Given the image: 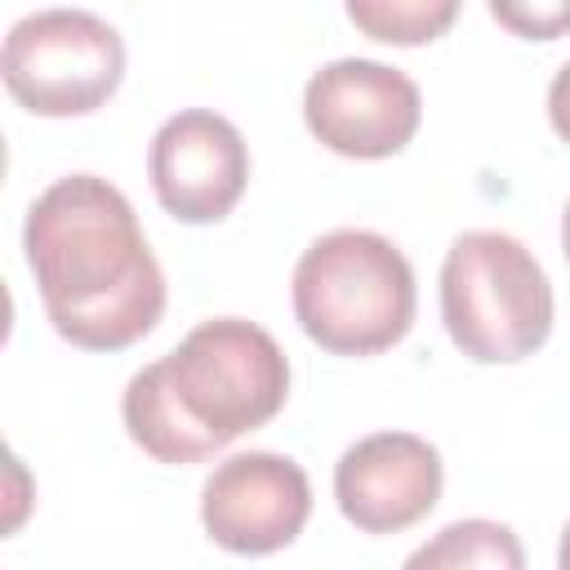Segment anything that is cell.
<instances>
[{"label":"cell","instance_id":"cell-1","mask_svg":"<svg viewBox=\"0 0 570 570\" xmlns=\"http://www.w3.org/2000/svg\"><path fill=\"white\" fill-rule=\"evenodd\" d=\"M27 267L53 330L85 352H120L156 330L165 272L138 214L98 174H67L36 196L22 227Z\"/></svg>","mask_w":570,"mask_h":570},{"label":"cell","instance_id":"cell-2","mask_svg":"<svg viewBox=\"0 0 570 570\" xmlns=\"http://www.w3.org/2000/svg\"><path fill=\"white\" fill-rule=\"evenodd\" d=\"M414 307V267L379 232L338 227L312 240L294 267V316L334 356L387 352L410 334Z\"/></svg>","mask_w":570,"mask_h":570},{"label":"cell","instance_id":"cell-3","mask_svg":"<svg viewBox=\"0 0 570 570\" xmlns=\"http://www.w3.org/2000/svg\"><path fill=\"white\" fill-rule=\"evenodd\" d=\"M441 321L481 365L534 356L552 334V285L508 232H463L441 267Z\"/></svg>","mask_w":570,"mask_h":570},{"label":"cell","instance_id":"cell-4","mask_svg":"<svg viewBox=\"0 0 570 570\" xmlns=\"http://www.w3.org/2000/svg\"><path fill=\"white\" fill-rule=\"evenodd\" d=\"M160 374L187 419L218 445L276 419L289 396V361L281 343L240 316L196 325L169 356H160Z\"/></svg>","mask_w":570,"mask_h":570},{"label":"cell","instance_id":"cell-5","mask_svg":"<svg viewBox=\"0 0 570 570\" xmlns=\"http://www.w3.org/2000/svg\"><path fill=\"white\" fill-rule=\"evenodd\" d=\"M0 76L36 116H89L125 76V40L89 9H40L9 27Z\"/></svg>","mask_w":570,"mask_h":570},{"label":"cell","instance_id":"cell-6","mask_svg":"<svg viewBox=\"0 0 570 570\" xmlns=\"http://www.w3.org/2000/svg\"><path fill=\"white\" fill-rule=\"evenodd\" d=\"M303 120L338 156L383 160L396 156L423 120L419 85L374 58H338L303 89Z\"/></svg>","mask_w":570,"mask_h":570},{"label":"cell","instance_id":"cell-7","mask_svg":"<svg viewBox=\"0 0 570 570\" xmlns=\"http://www.w3.org/2000/svg\"><path fill=\"white\" fill-rule=\"evenodd\" d=\"M312 517L307 472L272 450L223 459L200 490V521L209 539L240 557H267L298 539Z\"/></svg>","mask_w":570,"mask_h":570},{"label":"cell","instance_id":"cell-8","mask_svg":"<svg viewBox=\"0 0 570 570\" xmlns=\"http://www.w3.org/2000/svg\"><path fill=\"white\" fill-rule=\"evenodd\" d=\"M147 174L178 223H218L249 183V147L227 116L191 107L156 129Z\"/></svg>","mask_w":570,"mask_h":570},{"label":"cell","instance_id":"cell-9","mask_svg":"<svg viewBox=\"0 0 570 570\" xmlns=\"http://www.w3.org/2000/svg\"><path fill=\"white\" fill-rule=\"evenodd\" d=\"M338 512L365 534H396L441 499V454L414 432H374L343 450L334 468Z\"/></svg>","mask_w":570,"mask_h":570},{"label":"cell","instance_id":"cell-10","mask_svg":"<svg viewBox=\"0 0 570 570\" xmlns=\"http://www.w3.org/2000/svg\"><path fill=\"white\" fill-rule=\"evenodd\" d=\"M120 414L125 428L134 436V445H142L156 463H200L209 454H218L223 445L214 436H205L187 410L178 405V396L169 392L160 361H151L147 370H138L120 396Z\"/></svg>","mask_w":570,"mask_h":570},{"label":"cell","instance_id":"cell-11","mask_svg":"<svg viewBox=\"0 0 570 570\" xmlns=\"http://www.w3.org/2000/svg\"><path fill=\"white\" fill-rule=\"evenodd\" d=\"M401 570H525V548L508 525L468 517L436 530Z\"/></svg>","mask_w":570,"mask_h":570},{"label":"cell","instance_id":"cell-12","mask_svg":"<svg viewBox=\"0 0 570 570\" xmlns=\"http://www.w3.org/2000/svg\"><path fill=\"white\" fill-rule=\"evenodd\" d=\"M347 18L370 40L423 45V40H436L459 18V4L454 0H352Z\"/></svg>","mask_w":570,"mask_h":570},{"label":"cell","instance_id":"cell-13","mask_svg":"<svg viewBox=\"0 0 570 570\" xmlns=\"http://www.w3.org/2000/svg\"><path fill=\"white\" fill-rule=\"evenodd\" d=\"M490 18L525 40H557L570 31V4H490Z\"/></svg>","mask_w":570,"mask_h":570},{"label":"cell","instance_id":"cell-14","mask_svg":"<svg viewBox=\"0 0 570 570\" xmlns=\"http://www.w3.org/2000/svg\"><path fill=\"white\" fill-rule=\"evenodd\" d=\"M548 120H552V129L561 134V142H570V62L552 76V89H548Z\"/></svg>","mask_w":570,"mask_h":570},{"label":"cell","instance_id":"cell-15","mask_svg":"<svg viewBox=\"0 0 570 570\" xmlns=\"http://www.w3.org/2000/svg\"><path fill=\"white\" fill-rule=\"evenodd\" d=\"M557 570H570V525L561 534V548H557Z\"/></svg>","mask_w":570,"mask_h":570},{"label":"cell","instance_id":"cell-16","mask_svg":"<svg viewBox=\"0 0 570 570\" xmlns=\"http://www.w3.org/2000/svg\"><path fill=\"white\" fill-rule=\"evenodd\" d=\"M561 249H566V263H570V200H566V214H561Z\"/></svg>","mask_w":570,"mask_h":570}]
</instances>
